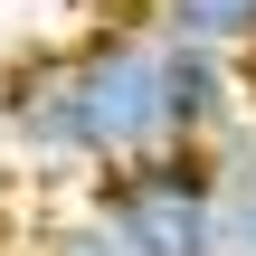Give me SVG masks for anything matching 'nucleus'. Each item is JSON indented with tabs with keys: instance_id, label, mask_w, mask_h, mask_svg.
<instances>
[{
	"instance_id": "nucleus-1",
	"label": "nucleus",
	"mask_w": 256,
	"mask_h": 256,
	"mask_svg": "<svg viewBox=\"0 0 256 256\" xmlns=\"http://www.w3.org/2000/svg\"><path fill=\"white\" fill-rule=\"evenodd\" d=\"M256 114L238 57L180 48L142 19H104L57 48H19L0 66V133L38 180H104L152 152H218Z\"/></svg>"
},
{
	"instance_id": "nucleus-2",
	"label": "nucleus",
	"mask_w": 256,
	"mask_h": 256,
	"mask_svg": "<svg viewBox=\"0 0 256 256\" xmlns=\"http://www.w3.org/2000/svg\"><path fill=\"white\" fill-rule=\"evenodd\" d=\"M124 256H218V152H152L86 180Z\"/></svg>"
},
{
	"instance_id": "nucleus-3",
	"label": "nucleus",
	"mask_w": 256,
	"mask_h": 256,
	"mask_svg": "<svg viewBox=\"0 0 256 256\" xmlns=\"http://www.w3.org/2000/svg\"><path fill=\"white\" fill-rule=\"evenodd\" d=\"M142 28L180 38V48H209V57H256V0H142L133 10Z\"/></svg>"
},
{
	"instance_id": "nucleus-4",
	"label": "nucleus",
	"mask_w": 256,
	"mask_h": 256,
	"mask_svg": "<svg viewBox=\"0 0 256 256\" xmlns=\"http://www.w3.org/2000/svg\"><path fill=\"white\" fill-rule=\"evenodd\" d=\"M28 256H124V238L95 218V200L76 190V200H57L38 228H28Z\"/></svg>"
},
{
	"instance_id": "nucleus-5",
	"label": "nucleus",
	"mask_w": 256,
	"mask_h": 256,
	"mask_svg": "<svg viewBox=\"0 0 256 256\" xmlns=\"http://www.w3.org/2000/svg\"><path fill=\"white\" fill-rule=\"evenodd\" d=\"M218 256H256V162H247V142H218Z\"/></svg>"
},
{
	"instance_id": "nucleus-6",
	"label": "nucleus",
	"mask_w": 256,
	"mask_h": 256,
	"mask_svg": "<svg viewBox=\"0 0 256 256\" xmlns=\"http://www.w3.org/2000/svg\"><path fill=\"white\" fill-rule=\"evenodd\" d=\"M238 142H247V162H256V114H247V133H238Z\"/></svg>"
},
{
	"instance_id": "nucleus-7",
	"label": "nucleus",
	"mask_w": 256,
	"mask_h": 256,
	"mask_svg": "<svg viewBox=\"0 0 256 256\" xmlns=\"http://www.w3.org/2000/svg\"><path fill=\"white\" fill-rule=\"evenodd\" d=\"M247 76H256V57H247Z\"/></svg>"
}]
</instances>
